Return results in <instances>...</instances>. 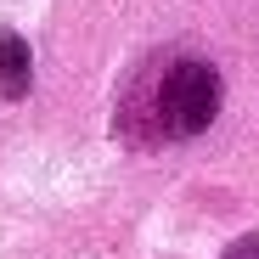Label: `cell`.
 Wrapping results in <instances>:
<instances>
[{
    "label": "cell",
    "instance_id": "6da1fadb",
    "mask_svg": "<svg viewBox=\"0 0 259 259\" xmlns=\"http://www.w3.org/2000/svg\"><path fill=\"white\" fill-rule=\"evenodd\" d=\"M220 113V73L203 57H175L152 79V130L158 136H197Z\"/></svg>",
    "mask_w": 259,
    "mask_h": 259
},
{
    "label": "cell",
    "instance_id": "7a4b0ae2",
    "mask_svg": "<svg viewBox=\"0 0 259 259\" xmlns=\"http://www.w3.org/2000/svg\"><path fill=\"white\" fill-rule=\"evenodd\" d=\"M28 79H34L28 39L12 34V28H0V91H6V96H23V91H28Z\"/></svg>",
    "mask_w": 259,
    "mask_h": 259
},
{
    "label": "cell",
    "instance_id": "3957f363",
    "mask_svg": "<svg viewBox=\"0 0 259 259\" xmlns=\"http://www.w3.org/2000/svg\"><path fill=\"white\" fill-rule=\"evenodd\" d=\"M226 259H259V237H242V242H237Z\"/></svg>",
    "mask_w": 259,
    "mask_h": 259
}]
</instances>
